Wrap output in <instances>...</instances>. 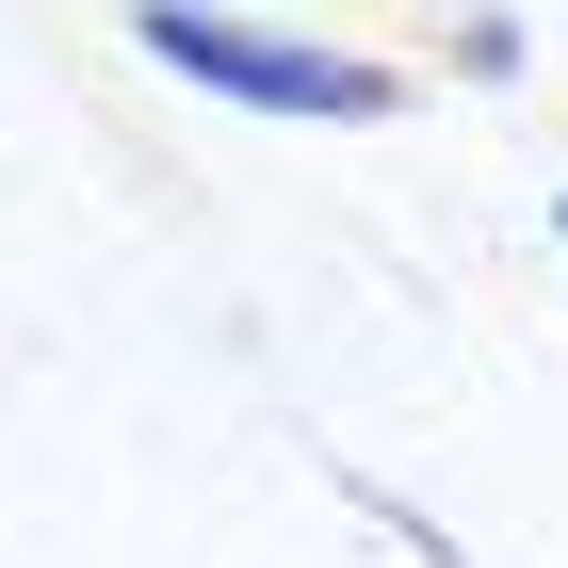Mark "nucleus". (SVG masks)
<instances>
[{
	"mask_svg": "<svg viewBox=\"0 0 568 568\" xmlns=\"http://www.w3.org/2000/svg\"><path fill=\"white\" fill-rule=\"evenodd\" d=\"M552 244H568V212H552Z\"/></svg>",
	"mask_w": 568,
	"mask_h": 568,
	"instance_id": "2",
	"label": "nucleus"
},
{
	"mask_svg": "<svg viewBox=\"0 0 568 568\" xmlns=\"http://www.w3.org/2000/svg\"><path fill=\"white\" fill-rule=\"evenodd\" d=\"M131 49L179 65L195 98H244V114H325V131H374L406 114L390 65H357V49H308V33H261V17H227V0H131Z\"/></svg>",
	"mask_w": 568,
	"mask_h": 568,
	"instance_id": "1",
	"label": "nucleus"
}]
</instances>
